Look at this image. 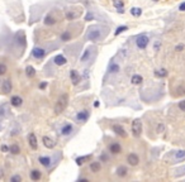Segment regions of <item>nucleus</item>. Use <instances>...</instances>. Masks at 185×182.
Returning <instances> with one entry per match:
<instances>
[{
  "label": "nucleus",
  "mask_w": 185,
  "mask_h": 182,
  "mask_svg": "<svg viewBox=\"0 0 185 182\" xmlns=\"http://www.w3.org/2000/svg\"><path fill=\"white\" fill-rule=\"evenodd\" d=\"M69 105V95L67 94H61L60 97L57 99L56 104H54V114H61L65 111V109Z\"/></svg>",
  "instance_id": "1"
},
{
  "label": "nucleus",
  "mask_w": 185,
  "mask_h": 182,
  "mask_svg": "<svg viewBox=\"0 0 185 182\" xmlns=\"http://www.w3.org/2000/svg\"><path fill=\"white\" fill-rule=\"evenodd\" d=\"M131 129H132L133 137H136V138L141 137V134H142V121H141V119H134L132 121Z\"/></svg>",
  "instance_id": "2"
},
{
  "label": "nucleus",
  "mask_w": 185,
  "mask_h": 182,
  "mask_svg": "<svg viewBox=\"0 0 185 182\" xmlns=\"http://www.w3.org/2000/svg\"><path fill=\"white\" fill-rule=\"evenodd\" d=\"M150 43V38L147 34H140L136 38V46L140 49H145Z\"/></svg>",
  "instance_id": "3"
},
{
  "label": "nucleus",
  "mask_w": 185,
  "mask_h": 182,
  "mask_svg": "<svg viewBox=\"0 0 185 182\" xmlns=\"http://www.w3.org/2000/svg\"><path fill=\"white\" fill-rule=\"evenodd\" d=\"M86 39L91 42H98L99 39H102V33L98 29H89L86 34Z\"/></svg>",
  "instance_id": "4"
},
{
  "label": "nucleus",
  "mask_w": 185,
  "mask_h": 182,
  "mask_svg": "<svg viewBox=\"0 0 185 182\" xmlns=\"http://www.w3.org/2000/svg\"><path fill=\"white\" fill-rule=\"evenodd\" d=\"M112 130H113V133H114L115 135H118V137L127 138V132H125V129L120 124H113L112 125Z\"/></svg>",
  "instance_id": "5"
},
{
  "label": "nucleus",
  "mask_w": 185,
  "mask_h": 182,
  "mask_svg": "<svg viewBox=\"0 0 185 182\" xmlns=\"http://www.w3.org/2000/svg\"><path fill=\"white\" fill-rule=\"evenodd\" d=\"M89 116H90V111L87 109H84L76 114L75 119H76V121H79V123H85V121H87V119H89Z\"/></svg>",
  "instance_id": "6"
},
{
  "label": "nucleus",
  "mask_w": 185,
  "mask_h": 182,
  "mask_svg": "<svg viewBox=\"0 0 185 182\" xmlns=\"http://www.w3.org/2000/svg\"><path fill=\"white\" fill-rule=\"evenodd\" d=\"M108 151H109V153L113 154V156L119 154L122 152V146L119 144L118 142H112L108 146Z\"/></svg>",
  "instance_id": "7"
},
{
  "label": "nucleus",
  "mask_w": 185,
  "mask_h": 182,
  "mask_svg": "<svg viewBox=\"0 0 185 182\" xmlns=\"http://www.w3.org/2000/svg\"><path fill=\"white\" fill-rule=\"evenodd\" d=\"M74 130V125L71 124V123H66V124H64L60 128V135H62V137H66V135H70L71 133H72Z\"/></svg>",
  "instance_id": "8"
},
{
  "label": "nucleus",
  "mask_w": 185,
  "mask_h": 182,
  "mask_svg": "<svg viewBox=\"0 0 185 182\" xmlns=\"http://www.w3.org/2000/svg\"><path fill=\"white\" fill-rule=\"evenodd\" d=\"M28 143H29V147H31L33 151L38 149V139H37L34 133H29L28 134Z\"/></svg>",
  "instance_id": "9"
},
{
  "label": "nucleus",
  "mask_w": 185,
  "mask_h": 182,
  "mask_svg": "<svg viewBox=\"0 0 185 182\" xmlns=\"http://www.w3.org/2000/svg\"><path fill=\"white\" fill-rule=\"evenodd\" d=\"M46 51L44 48H42V47H34L32 49V56L34 57V58H37V60H41V58H43L44 56H46Z\"/></svg>",
  "instance_id": "10"
},
{
  "label": "nucleus",
  "mask_w": 185,
  "mask_h": 182,
  "mask_svg": "<svg viewBox=\"0 0 185 182\" xmlns=\"http://www.w3.org/2000/svg\"><path fill=\"white\" fill-rule=\"evenodd\" d=\"M81 13H82L81 9L80 10H67L65 13V18H66V20H75L81 15Z\"/></svg>",
  "instance_id": "11"
},
{
  "label": "nucleus",
  "mask_w": 185,
  "mask_h": 182,
  "mask_svg": "<svg viewBox=\"0 0 185 182\" xmlns=\"http://www.w3.org/2000/svg\"><path fill=\"white\" fill-rule=\"evenodd\" d=\"M70 79H71V82H72L74 86H76L81 82V76L79 75V72L76 70H71L70 71Z\"/></svg>",
  "instance_id": "12"
},
{
  "label": "nucleus",
  "mask_w": 185,
  "mask_h": 182,
  "mask_svg": "<svg viewBox=\"0 0 185 182\" xmlns=\"http://www.w3.org/2000/svg\"><path fill=\"white\" fill-rule=\"evenodd\" d=\"M38 162L44 168H49L52 166V158L48 157V156H41V157H38Z\"/></svg>",
  "instance_id": "13"
},
{
  "label": "nucleus",
  "mask_w": 185,
  "mask_h": 182,
  "mask_svg": "<svg viewBox=\"0 0 185 182\" xmlns=\"http://www.w3.org/2000/svg\"><path fill=\"white\" fill-rule=\"evenodd\" d=\"M127 163L129 164V166H132V167L137 166V164L140 163V157H138V154H136V153H129V154L127 156Z\"/></svg>",
  "instance_id": "14"
},
{
  "label": "nucleus",
  "mask_w": 185,
  "mask_h": 182,
  "mask_svg": "<svg viewBox=\"0 0 185 182\" xmlns=\"http://www.w3.org/2000/svg\"><path fill=\"white\" fill-rule=\"evenodd\" d=\"M42 143H43V146L46 148H48V149H53V148L56 147V142H54L52 138L47 137V135H44V137L42 138Z\"/></svg>",
  "instance_id": "15"
},
{
  "label": "nucleus",
  "mask_w": 185,
  "mask_h": 182,
  "mask_svg": "<svg viewBox=\"0 0 185 182\" xmlns=\"http://www.w3.org/2000/svg\"><path fill=\"white\" fill-rule=\"evenodd\" d=\"M10 105L13 108H20L23 105V99L19 95H14L10 97Z\"/></svg>",
  "instance_id": "16"
},
{
  "label": "nucleus",
  "mask_w": 185,
  "mask_h": 182,
  "mask_svg": "<svg viewBox=\"0 0 185 182\" xmlns=\"http://www.w3.org/2000/svg\"><path fill=\"white\" fill-rule=\"evenodd\" d=\"M43 23H44L46 25H49V27H51V25H54V24L57 23V18L52 14V13H48V14L44 16Z\"/></svg>",
  "instance_id": "17"
},
{
  "label": "nucleus",
  "mask_w": 185,
  "mask_h": 182,
  "mask_svg": "<svg viewBox=\"0 0 185 182\" xmlns=\"http://www.w3.org/2000/svg\"><path fill=\"white\" fill-rule=\"evenodd\" d=\"M11 89H13V85H11V81L9 79L4 80V81L1 82V91L4 92V94H9V92L11 91Z\"/></svg>",
  "instance_id": "18"
},
{
  "label": "nucleus",
  "mask_w": 185,
  "mask_h": 182,
  "mask_svg": "<svg viewBox=\"0 0 185 182\" xmlns=\"http://www.w3.org/2000/svg\"><path fill=\"white\" fill-rule=\"evenodd\" d=\"M53 62H54V65H57V66H64L67 63V58L64 54H57V56H54Z\"/></svg>",
  "instance_id": "19"
},
{
  "label": "nucleus",
  "mask_w": 185,
  "mask_h": 182,
  "mask_svg": "<svg viewBox=\"0 0 185 182\" xmlns=\"http://www.w3.org/2000/svg\"><path fill=\"white\" fill-rule=\"evenodd\" d=\"M90 171L92 173H98L100 172V170H102V163H100V161H94V162L90 163Z\"/></svg>",
  "instance_id": "20"
},
{
  "label": "nucleus",
  "mask_w": 185,
  "mask_h": 182,
  "mask_svg": "<svg viewBox=\"0 0 185 182\" xmlns=\"http://www.w3.org/2000/svg\"><path fill=\"white\" fill-rule=\"evenodd\" d=\"M92 157V154H86V156H80V157L75 158V162H76L77 166H82L84 163H86L87 161Z\"/></svg>",
  "instance_id": "21"
},
{
  "label": "nucleus",
  "mask_w": 185,
  "mask_h": 182,
  "mask_svg": "<svg viewBox=\"0 0 185 182\" xmlns=\"http://www.w3.org/2000/svg\"><path fill=\"white\" fill-rule=\"evenodd\" d=\"M113 1V5H114V8L117 9V11L118 13H124V10H123V6H124V1L123 0H112Z\"/></svg>",
  "instance_id": "22"
},
{
  "label": "nucleus",
  "mask_w": 185,
  "mask_h": 182,
  "mask_svg": "<svg viewBox=\"0 0 185 182\" xmlns=\"http://www.w3.org/2000/svg\"><path fill=\"white\" fill-rule=\"evenodd\" d=\"M29 177H31L32 181H39L42 178V172L39 170H32L29 173Z\"/></svg>",
  "instance_id": "23"
},
{
  "label": "nucleus",
  "mask_w": 185,
  "mask_h": 182,
  "mask_svg": "<svg viewBox=\"0 0 185 182\" xmlns=\"http://www.w3.org/2000/svg\"><path fill=\"white\" fill-rule=\"evenodd\" d=\"M115 175L118 176V177H125L128 175V170H127V167H124V166H119V167H117V170H115Z\"/></svg>",
  "instance_id": "24"
},
{
  "label": "nucleus",
  "mask_w": 185,
  "mask_h": 182,
  "mask_svg": "<svg viewBox=\"0 0 185 182\" xmlns=\"http://www.w3.org/2000/svg\"><path fill=\"white\" fill-rule=\"evenodd\" d=\"M108 71H109V74H118L120 71V66L118 65V63H115V62H110Z\"/></svg>",
  "instance_id": "25"
},
{
  "label": "nucleus",
  "mask_w": 185,
  "mask_h": 182,
  "mask_svg": "<svg viewBox=\"0 0 185 182\" xmlns=\"http://www.w3.org/2000/svg\"><path fill=\"white\" fill-rule=\"evenodd\" d=\"M142 81H143V77H142L141 75H133L131 79V82L133 85H141Z\"/></svg>",
  "instance_id": "26"
},
{
  "label": "nucleus",
  "mask_w": 185,
  "mask_h": 182,
  "mask_svg": "<svg viewBox=\"0 0 185 182\" xmlns=\"http://www.w3.org/2000/svg\"><path fill=\"white\" fill-rule=\"evenodd\" d=\"M71 38H72V36H71V33L69 31H65V32H62L61 33V36H60V39L62 42H69Z\"/></svg>",
  "instance_id": "27"
},
{
  "label": "nucleus",
  "mask_w": 185,
  "mask_h": 182,
  "mask_svg": "<svg viewBox=\"0 0 185 182\" xmlns=\"http://www.w3.org/2000/svg\"><path fill=\"white\" fill-rule=\"evenodd\" d=\"M26 75L28 76L29 79L34 77V76H36V70H34V67H33V66H27V67H26Z\"/></svg>",
  "instance_id": "28"
},
{
  "label": "nucleus",
  "mask_w": 185,
  "mask_h": 182,
  "mask_svg": "<svg viewBox=\"0 0 185 182\" xmlns=\"http://www.w3.org/2000/svg\"><path fill=\"white\" fill-rule=\"evenodd\" d=\"M9 153L14 154V156L19 154V153H20V148H19V146H18V144H11V146H9Z\"/></svg>",
  "instance_id": "29"
},
{
  "label": "nucleus",
  "mask_w": 185,
  "mask_h": 182,
  "mask_svg": "<svg viewBox=\"0 0 185 182\" xmlns=\"http://www.w3.org/2000/svg\"><path fill=\"white\" fill-rule=\"evenodd\" d=\"M153 74H155V76H156V77L162 79V77H166V76H167V71H166L165 69H160V70L155 71Z\"/></svg>",
  "instance_id": "30"
},
{
  "label": "nucleus",
  "mask_w": 185,
  "mask_h": 182,
  "mask_svg": "<svg viewBox=\"0 0 185 182\" xmlns=\"http://www.w3.org/2000/svg\"><path fill=\"white\" fill-rule=\"evenodd\" d=\"M89 58H90V48H86L85 51H84L82 56L80 57V61H81V62H86Z\"/></svg>",
  "instance_id": "31"
},
{
  "label": "nucleus",
  "mask_w": 185,
  "mask_h": 182,
  "mask_svg": "<svg viewBox=\"0 0 185 182\" xmlns=\"http://www.w3.org/2000/svg\"><path fill=\"white\" fill-rule=\"evenodd\" d=\"M131 14L133 16H141L142 9H141V8H137V6H133V8H131Z\"/></svg>",
  "instance_id": "32"
},
{
  "label": "nucleus",
  "mask_w": 185,
  "mask_h": 182,
  "mask_svg": "<svg viewBox=\"0 0 185 182\" xmlns=\"http://www.w3.org/2000/svg\"><path fill=\"white\" fill-rule=\"evenodd\" d=\"M175 159L176 161H183V159H185V151L184 149H181V151H178L175 153Z\"/></svg>",
  "instance_id": "33"
},
{
  "label": "nucleus",
  "mask_w": 185,
  "mask_h": 182,
  "mask_svg": "<svg viewBox=\"0 0 185 182\" xmlns=\"http://www.w3.org/2000/svg\"><path fill=\"white\" fill-rule=\"evenodd\" d=\"M125 31H128V27L127 25H120V27H118L115 29V32H114V36H119L120 33H123Z\"/></svg>",
  "instance_id": "34"
},
{
  "label": "nucleus",
  "mask_w": 185,
  "mask_h": 182,
  "mask_svg": "<svg viewBox=\"0 0 185 182\" xmlns=\"http://www.w3.org/2000/svg\"><path fill=\"white\" fill-rule=\"evenodd\" d=\"M6 71H8V67L5 63H1L0 62V76H4L6 74Z\"/></svg>",
  "instance_id": "35"
},
{
  "label": "nucleus",
  "mask_w": 185,
  "mask_h": 182,
  "mask_svg": "<svg viewBox=\"0 0 185 182\" xmlns=\"http://www.w3.org/2000/svg\"><path fill=\"white\" fill-rule=\"evenodd\" d=\"M20 181H22V176H19V175H14L10 178V182H20Z\"/></svg>",
  "instance_id": "36"
},
{
  "label": "nucleus",
  "mask_w": 185,
  "mask_h": 182,
  "mask_svg": "<svg viewBox=\"0 0 185 182\" xmlns=\"http://www.w3.org/2000/svg\"><path fill=\"white\" fill-rule=\"evenodd\" d=\"M178 106H179V109L181 110V111H185V100H181V101H179Z\"/></svg>",
  "instance_id": "37"
},
{
  "label": "nucleus",
  "mask_w": 185,
  "mask_h": 182,
  "mask_svg": "<svg viewBox=\"0 0 185 182\" xmlns=\"http://www.w3.org/2000/svg\"><path fill=\"white\" fill-rule=\"evenodd\" d=\"M176 95H185V87L179 86V87H178V92H176Z\"/></svg>",
  "instance_id": "38"
},
{
  "label": "nucleus",
  "mask_w": 185,
  "mask_h": 182,
  "mask_svg": "<svg viewBox=\"0 0 185 182\" xmlns=\"http://www.w3.org/2000/svg\"><path fill=\"white\" fill-rule=\"evenodd\" d=\"M92 19H94V14H92V13H87V14L85 15L86 22H90V20H92Z\"/></svg>",
  "instance_id": "39"
},
{
  "label": "nucleus",
  "mask_w": 185,
  "mask_h": 182,
  "mask_svg": "<svg viewBox=\"0 0 185 182\" xmlns=\"http://www.w3.org/2000/svg\"><path fill=\"white\" fill-rule=\"evenodd\" d=\"M0 149H1V152H4V153H8V152H9V147L5 146V144H3Z\"/></svg>",
  "instance_id": "40"
},
{
  "label": "nucleus",
  "mask_w": 185,
  "mask_h": 182,
  "mask_svg": "<svg viewBox=\"0 0 185 182\" xmlns=\"http://www.w3.org/2000/svg\"><path fill=\"white\" fill-rule=\"evenodd\" d=\"M183 49H184V44H178L175 47V51H178V52H181Z\"/></svg>",
  "instance_id": "41"
},
{
  "label": "nucleus",
  "mask_w": 185,
  "mask_h": 182,
  "mask_svg": "<svg viewBox=\"0 0 185 182\" xmlns=\"http://www.w3.org/2000/svg\"><path fill=\"white\" fill-rule=\"evenodd\" d=\"M99 159H100V162H107V161H108V157L103 153L102 156H100V158H99Z\"/></svg>",
  "instance_id": "42"
},
{
  "label": "nucleus",
  "mask_w": 185,
  "mask_h": 182,
  "mask_svg": "<svg viewBox=\"0 0 185 182\" xmlns=\"http://www.w3.org/2000/svg\"><path fill=\"white\" fill-rule=\"evenodd\" d=\"M160 46H161V43H160V41H157L156 43H155V46H153L155 51H158V49H160Z\"/></svg>",
  "instance_id": "43"
},
{
  "label": "nucleus",
  "mask_w": 185,
  "mask_h": 182,
  "mask_svg": "<svg viewBox=\"0 0 185 182\" xmlns=\"http://www.w3.org/2000/svg\"><path fill=\"white\" fill-rule=\"evenodd\" d=\"M179 10H180V11H185V1L180 4V6H179Z\"/></svg>",
  "instance_id": "44"
},
{
  "label": "nucleus",
  "mask_w": 185,
  "mask_h": 182,
  "mask_svg": "<svg viewBox=\"0 0 185 182\" xmlns=\"http://www.w3.org/2000/svg\"><path fill=\"white\" fill-rule=\"evenodd\" d=\"M157 132H158V133H162V132H163V125H162V124H158V126H157Z\"/></svg>",
  "instance_id": "45"
},
{
  "label": "nucleus",
  "mask_w": 185,
  "mask_h": 182,
  "mask_svg": "<svg viewBox=\"0 0 185 182\" xmlns=\"http://www.w3.org/2000/svg\"><path fill=\"white\" fill-rule=\"evenodd\" d=\"M46 86H47V82H41V84H39V89H41V90L46 89Z\"/></svg>",
  "instance_id": "46"
},
{
  "label": "nucleus",
  "mask_w": 185,
  "mask_h": 182,
  "mask_svg": "<svg viewBox=\"0 0 185 182\" xmlns=\"http://www.w3.org/2000/svg\"><path fill=\"white\" fill-rule=\"evenodd\" d=\"M77 181H79V182H87L89 180H87V178H79Z\"/></svg>",
  "instance_id": "47"
},
{
  "label": "nucleus",
  "mask_w": 185,
  "mask_h": 182,
  "mask_svg": "<svg viewBox=\"0 0 185 182\" xmlns=\"http://www.w3.org/2000/svg\"><path fill=\"white\" fill-rule=\"evenodd\" d=\"M94 106H95V108H99V101H98V100H95V103H94Z\"/></svg>",
  "instance_id": "48"
},
{
  "label": "nucleus",
  "mask_w": 185,
  "mask_h": 182,
  "mask_svg": "<svg viewBox=\"0 0 185 182\" xmlns=\"http://www.w3.org/2000/svg\"><path fill=\"white\" fill-rule=\"evenodd\" d=\"M3 176H4V173H3V171H1V168H0V180L3 178Z\"/></svg>",
  "instance_id": "49"
},
{
  "label": "nucleus",
  "mask_w": 185,
  "mask_h": 182,
  "mask_svg": "<svg viewBox=\"0 0 185 182\" xmlns=\"http://www.w3.org/2000/svg\"><path fill=\"white\" fill-rule=\"evenodd\" d=\"M153 1H157V0H153Z\"/></svg>",
  "instance_id": "50"
},
{
  "label": "nucleus",
  "mask_w": 185,
  "mask_h": 182,
  "mask_svg": "<svg viewBox=\"0 0 185 182\" xmlns=\"http://www.w3.org/2000/svg\"><path fill=\"white\" fill-rule=\"evenodd\" d=\"M0 82H1V80H0Z\"/></svg>",
  "instance_id": "51"
}]
</instances>
